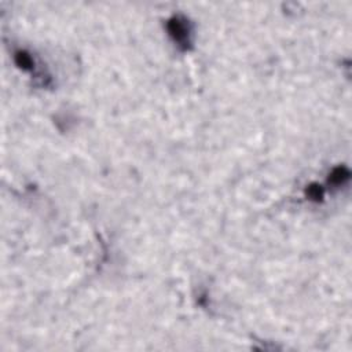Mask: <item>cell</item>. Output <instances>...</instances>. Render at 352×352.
I'll return each instance as SVG.
<instances>
[{
	"instance_id": "obj_1",
	"label": "cell",
	"mask_w": 352,
	"mask_h": 352,
	"mask_svg": "<svg viewBox=\"0 0 352 352\" xmlns=\"http://www.w3.org/2000/svg\"><path fill=\"white\" fill-rule=\"evenodd\" d=\"M167 32L178 47L187 51L193 44V26L183 15H173L167 22Z\"/></svg>"
},
{
	"instance_id": "obj_2",
	"label": "cell",
	"mask_w": 352,
	"mask_h": 352,
	"mask_svg": "<svg viewBox=\"0 0 352 352\" xmlns=\"http://www.w3.org/2000/svg\"><path fill=\"white\" fill-rule=\"evenodd\" d=\"M349 179V171L345 167L335 168L331 173L329 175V185L333 187H340V186L345 185Z\"/></svg>"
},
{
	"instance_id": "obj_3",
	"label": "cell",
	"mask_w": 352,
	"mask_h": 352,
	"mask_svg": "<svg viewBox=\"0 0 352 352\" xmlns=\"http://www.w3.org/2000/svg\"><path fill=\"white\" fill-rule=\"evenodd\" d=\"M14 60H15L18 68H21L22 70H26V72H33L34 70L33 58L26 51H22V50L17 51L14 54Z\"/></svg>"
},
{
	"instance_id": "obj_4",
	"label": "cell",
	"mask_w": 352,
	"mask_h": 352,
	"mask_svg": "<svg viewBox=\"0 0 352 352\" xmlns=\"http://www.w3.org/2000/svg\"><path fill=\"white\" fill-rule=\"evenodd\" d=\"M305 194H307V197H308V200H311V201H315V202L322 201V198H323L322 186L317 185V183H312V185H309L308 187H307Z\"/></svg>"
}]
</instances>
